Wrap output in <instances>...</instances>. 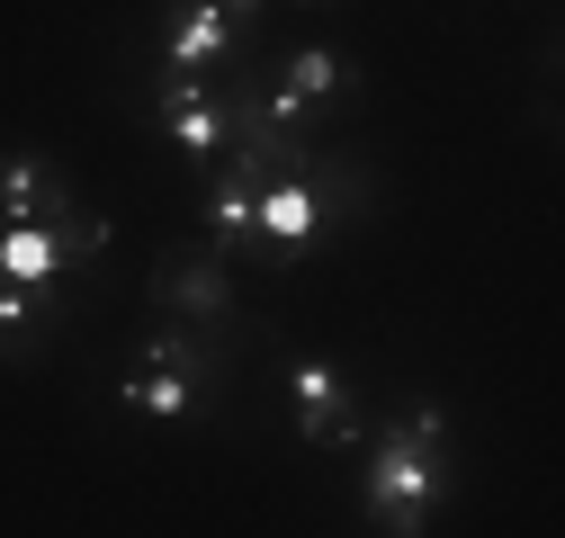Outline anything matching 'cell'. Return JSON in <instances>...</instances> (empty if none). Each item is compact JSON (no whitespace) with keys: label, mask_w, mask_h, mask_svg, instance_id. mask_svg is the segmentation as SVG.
<instances>
[{"label":"cell","mask_w":565,"mask_h":538,"mask_svg":"<svg viewBox=\"0 0 565 538\" xmlns=\"http://www.w3.org/2000/svg\"><path fill=\"white\" fill-rule=\"evenodd\" d=\"M252 234H260L269 251H306V243L323 234V207H315L306 171H297V180H260V197H252Z\"/></svg>","instance_id":"cell-8"},{"label":"cell","mask_w":565,"mask_h":538,"mask_svg":"<svg viewBox=\"0 0 565 538\" xmlns=\"http://www.w3.org/2000/svg\"><path fill=\"white\" fill-rule=\"evenodd\" d=\"M216 10H225L234 28H252V19H260V0H216Z\"/></svg>","instance_id":"cell-13"},{"label":"cell","mask_w":565,"mask_h":538,"mask_svg":"<svg viewBox=\"0 0 565 538\" xmlns=\"http://www.w3.org/2000/svg\"><path fill=\"white\" fill-rule=\"evenodd\" d=\"M145 297H153L162 323H189V332H225V323L243 314V288H234L225 243H171V251H153Z\"/></svg>","instance_id":"cell-3"},{"label":"cell","mask_w":565,"mask_h":538,"mask_svg":"<svg viewBox=\"0 0 565 538\" xmlns=\"http://www.w3.org/2000/svg\"><path fill=\"white\" fill-rule=\"evenodd\" d=\"M216 377H225V351L206 342V332H189V323H153L145 351H135V368L117 377V404H126V413H145V422H189Z\"/></svg>","instance_id":"cell-2"},{"label":"cell","mask_w":565,"mask_h":538,"mask_svg":"<svg viewBox=\"0 0 565 538\" xmlns=\"http://www.w3.org/2000/svg\"><path fill=\"white\" fill-rule=\"evenodd\" d=\"M288 404H297V440L306 449H360L369 440V404L332 359H297L288 368Z\"/></svg>","instance_id":"cell-4"},{"label":"cell","mask_w":565,"mask_h":538,"mask_svg":"<svg viewBox=\"0 0 565 538\" xmlns=\"http://www.w3.org/2000/svg\"><path fill=\"white\" fill-rule=\"evenodd\" d=\"M73 171H63L54 153H0V225H45L73 207Z\"/></svg>","instance_id":"cell-6"},{"label":"cell","mask_w":565,"mask_h":538,"mask_svg":"<svg viewBox=\"0 0 565 538\" xmlns=\"http://www.w3.org/2000/svg\"><path fill=\"white\" fill-rule=\"evenodd\" d=\"M180 153H225V99H216V73L206 82H162L153 108H145Z\"/></svg>","instance_id":"cell-7"},{"label":"cell","mask_w":565,"mask_h":538,"mask_svg":"<svg viewBox=\"0 0 565 538\" xmlns=\"http://www.w3.org/2000/svg\"><path fill=\"white\" fill-rule=\"evenodd\" d=\"M449 485H458L449 404L413 395L404 413L377 431V449H369V485H360V512H369L386 538H431V512L449 503Z\"/></svg>","instance_id":"cell-1"},{"label":"cell","mask_w":565,"mask_h":538,"mask_svg":"<svg viewBox=\"0 0 565 538\" xmlns=\"http://www.w3.org/2000/svg\"><path fill=\"white\" fill-rule=\"evenodd\" d=\"M234 45H243V28L216 10V0H198V10L171 28V82H206L216 63H234Z\"/></svg>","instance_id":"cell-9"},{"label":"cell","mask_w":565,"mask_h":538,"mask_svg":"<svg viewBox=\"0 0 565 538\" xmlns=\"http://www.w3.org/2000/svg\"><path fill=\"white\" fill-rule=\"evenodd\" d=\"M54 323H63V288H28V279H10V269H0V351L28 359Z\"/></svg>","instance_id":"cell-10"},{"label":"cell","mask_w":565,"mask_h":538,"mask_svg":"<svg viewBox=\"0 0 565 538\" xmlns=\"http://www.w3.org/2000/svg\"><path fill=\"white\" fill-rule=\"evenodd\" d=\"M341 90H350V63H341V45H297L288 63H278V82L260 90V108H269L278 126L315 134V108H323V99H341Z\"/></svg>","instance_id":"cell-5"},{"label":"cell","mask_w":565,"mask_h":538,"mask_svg":"<svg viewBox=\"0 0 565 538\" xmlns=\"http://www.w3.org/2000/svg\"><path fill=\"white\" fill-rule=\"evenodd\" d=\"M0 269H10V279H28V288H63L54 234H45V225H10V234H0Z\"/></svg>","instance_id":"cell-11"},{"label":"cell","mask_w":565,"mask_h":538,"mask_svg":"<svg viewBox=\"0 0 565 538\" xmlns=\"http://www.w3.org/2000/svg\"><path fill=\"white\" fill-rule=\"evenodd\" d=\"M252 197H260V189H252L243 171H216V189H206V207H198V216H206V243L252 234Z\"/></svg>","instance_id":"cell-12"}]
</instances>
